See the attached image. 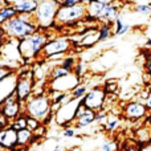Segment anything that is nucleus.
Here are the masks:
<instances>
[{"label":"nucleus","instance_id":"obj_44","mask_svg":"<svg viewBox=\"0 0 151 151\" xmlns=\"http://www.w3.org/2000/svg\"><path fill=\"white\" fill-rule=\"evenodd\" d=\"M146 122L150 125V127H151V113H149V115H147V118H146Z\"/></svg>","mask_w":151,"mask_h":151},{"label":"nucleus","instance_id":"obj_10","mask_svg":"<svg viewBox=\"0 0 151 151\" xmlns=\"http://www.w3.org/2000/svg\"><path fill=\"white\" fill-rule=\"evenodd\" d=\"M121 115H122V118H125V119L135 122V121L146 119L147 115H149V110H147L145 102L129 101V102H126L125 106L122 107Z\"/></svg>","mask_w":151,"mask_h":151},{"label":"nucleus","instance_id":"obj_47","mask_svg":"<svg viewBox=\"0 0 151 151\" xmlns=\"http://www.w3.org/2000/svg\"><path fill=\"white\" fill-rule=\"evenodd\" d=\"M0 151H5V150H4V149H3V147H1V146H0Z\"/></svg>","mask_w":151,"mask_h":151},{"label":"nucleus","instance_id":"obj_30","mask_svg":"<svg viewBox=\"0 0 151 151\" xmlns=\"http://www.w3.org/2000/svg\"><path fill=\"white\" fill-rule=\"evenodd\" d=\"M107 117H109V111H107V110H104V109L99 110V111H97V114H96V122L99 123L101 127H104L105 123H106Z\"/></svg>","mask_w":151,"mask_h":151},{"label":"nucleus","instance_id":"obj_34","mask_svg":"<svg viewBox=\"0 0 151 151\" xmlns=\"http://www.w3.org/2000/svg\"><path fill=\"white\" fill-rule=\"evenodd\" d=\"M12 74H13V70L11 68H8V66H0V83H1L3 81H5Z\"/></svg>","mask_w":151,"mask_h":151},{"label":"nucleus","instance_id":"obj_19","mask_svg":"<svg viewBox=\"0 0 151 151\" xmlns=\"http://www.w3.org/2000/svg\"><path fill=\"white\" fill-rule=\"evenodd\" d=\"M72 72H69L68 69H65L63 65H56V66H52L49 70V76H48V82H52V81H56V80H60V78H64L66 76H69Z\"/></svg>","mask_w":151,"mask_h":151},{"label":"nucleus","instance_id":"obj_29","mask_svg":"<svg viewBox=\"0 0 151 151\" xmlns=\"http://www.w3.org/2000/svg\"><path fill=\"white\" fill-rule=\"evenodd\" d=\"M117 149H118V146L114 141H111V139H106V141L99 146L98 151H117Z\"/></svg>","mask_w":151,"mask_h":151},{"label":"nucleus","instance_id":"obj_9","mask_svg":"<svg viewBox=\"0 0 151 151\" xmlns=\"http://www.w3.org/2000/svg\"><path fill=\"white\" fill-rule=\"evenodd\" d=\"M106 91L104 88L101 86H96V88H91L88 90V93L85 94L82 99H81V104L89 110H93V111H99V110L104 109L105 106V101H106Z\"/></svg>","mask_w":151,"mask_h":151},{"label":"nucleus","instance_id":"obj_39","mask_svg":"<svg viewBox=\"0 0 151 151\" xmlns=\"http://www.w3.org/2000/svg\"><path fill=\"white\" fill-rule=\"evenodd\" d=\"M138 151H151V142H149V143L139 145Z\"/></svg>","mask_w":151,"mask_h":151},{"label":"nucleus","instance_id":"obj_49","mask_svg":"<svg viewBox=\"0 0 151 151\" xmlns=\"http://www.w3.org/2000/svg\"><path fill=\"white\" fill-rule=\"evenodd\" d=\"M58 1H60V0H58Z\"/></svg>","mask_w":151,"mask_h":151},{"label":"nucleus","instance_id":"obj_22","mask_svg":"<svg viewBox=\"0 0 151 151\" xmlns=\"http://www.w3.org/2000/svg\"><path fill=\"white\" fill-rule=\"evenodd\" d=\"M86 5V13H89V15H93L96 16L97 19H98L99 13L102 12V9L105 8V3L99 1V0H94V1H89Z\"/></svg>","mask_w":151,"mask_h":151},{"label":"nucleus","instance_id":"obj_40","mask_svg":"<svg viewBox=\"0 0 151 151\" xmlns=\"http://www.w3.org/2000/svg\"><path fill=\"white\" fill-rule=\"evenodd\" d=\"M4 39H5V33H4V29H3V25L0 24V48L4 44Z\"/></svg>","mask_w":151,"mask_h":151},{"label":"nucleus","instance_id":"obj_6","mask_svg":"<svg viewBox=\"0 0 151 151\" xmlns=\"http://www.w3.org/2000/svg\"><path fill=\"white\" fill-rule=\"evenodd\" d=\"M35 83H36V81H35L33 70H31V69H24V70H21V73H19L17 78H16L13 90H15L16 97H17V99L21 104H25L32 97L33 89H35Z\"/></svg>","mask_w":151,"mask_h":151},{"label":"nucleus","instance_id":"obj_7","mask_svg":"<svg viewBox=\"0 0 151 151\" xmlns=\"http://www.w3.org/2000/svg\"><path fill=\"white\" fill-rule=\"evenodd\" d=\"M80 105H81V99L72 98L66 104H64L63 106H60L55 111L56 123L58 126H61L63 129L72 127V125L76 121V115H77V110Z\"/></svg>","mask_w":151,"mask_h":151},{"label":"nucleus","instance_id":"obj_4","mask_svg":"<svg viewBox=\"0 0 151 151\" xmlns=\"http://www.w3.org/2000/svg\"><path fill=\"white\" fill-rule=\"evenodd\" d=\"M52 111V102L47 94L32 96L24 104V113L28 117H33L39 121H44Z\"/></svg>","mask_w":151,"mask_h":151},{"label":"nucleus","instance_id":"obj_15","mask_svg":"<svg viewBox=\"0 0 151 151\" xmlns=\"http://www.w3.org/2000/svg\"><path fill=\"white\" fill-rule=\"evenodd\" d=\"M96 114H97L96 111L86 109V111L83 113L81 117H78L77 119L74 121L73 127L76 129V130H78V129H85V127L91 126L94 122H96Z\"/></svg>","mask_w":151,"mask_h":151},{"label":"nucleus","instance_id":"obj_36","mask_svg":"<svg viewBox=\"0 0 151 151\" xmlns=\"http://www.w3.org/2000/svg\"><path fill=\"white\" fill-rule=\"evenodd\" d=\"M81 4L78 0H60L61 7H74V5Z\"/></svg>","mask_w":151,"mask_h":151},{"label":"nucleus","instance_id":"obj_5","mask_svg":"<svg viewBox=\"0 0 151 151\" xmlns=\"http://www.w3.org/2000/svg\"><path fill=\"white\" fill-rule=\"evenodd\" d=\"M85 15V4H78L74 7H61L60 5L57 16H56L55 27H74L83 20Z\"/></svg>","mask_w":151,"mask_h":151},{"label":"nucleus","instance_id":"obj_25","mask_svg":"<svg viewBox=\"0 0 151 151\" xmlns=\"http://www.w3.org/2000/svg\"><path fill=\"white\" fill-rule=\"evenodd\" d=\"M133 11L139 15H150L151 13V3H138L134 5Z\"/></svg>","mask_w":151,"mask_h":151},{"label":"nucleus","instance_id":"obj_1","mask_svg":"<svg viewBox=\"0 0 151 151\" xmlns=\"http://www.w3.org/2000/svg\"><path fill=\"white\" fill-rule=\"evenodd\" d=\"M5 37L11 40H24L39 31V25L33 19V15H17L3 24Z\"/></svg>","mask_w":151,"mask_h":151},{"label":"nucleus","instance_id":"obj_42","mask_svg":"<svg viewBox=\"0 0 151 151\" xmlns=\"http://www.w3.org/2000/svg\"><path fill=\"white\" fill-rule=\"evenodd\" d=\"M145 48H146V49H149V50H151V39L146 40V42H145Z\"/></svg>","mask_w":151,"mask_h":151},{"label":"nucleus","instance_id":"obj_45","mask_svg":"<svg viewBox=\"0 0 151 151\" xmlns=\"http://www.w3.org/2000/svg\"><path fill=\"white\" fill-rule=\"evenodd\" d=\"M52 151H64V150H63V149H61V147H60V146H56V147H55V149H53Z\"/></svg>","mask_w":151,"mask_h":151},{"label":"nucleus","instance_id":"obj_17","mask_svg":"<svg viewBox=\"0 0 151 151\" xmlns=\"http://www.w3.org/2000/svg\"><path fill=\"white\" fill-rule=\"evenodd\" d=\"M135 138H137V141L139 142V145L151 142V127L146 121L142 123L141 127L135 130Z\"/></svg>","mask_w":151,"mask_h":151},{"label":"nucleus","instance_id":"obj_21","mask_svg":"<svg viewBox=\"0 0 151 151\" xmlns=\"http://www.w3.org/2000/svg\"><path fill=\"white\" fill-rule=\"evenodd\" d=\"M98 36H99V42H104L106 40H109L110 37L114 36L113 32V25L107 23H99L98 25Z\"/></svg>","mask_w":151,"mask_h":151},{"label":"nucleus","instance_id":"obj_18","mask_svg":"<svg viewBox=\"0 0 151 151\" xmlns=\"http://www.w3.org/2000/svg\"><path fill=\"white\" fill-rule=\"evenodd\" d=\"M15 16H17V11L12 3H7V4L1 5V8H0V24L1 25L7 23L8 20L13 19Z\"/></svg>","mask_w":151,"mask_h":151},{"label":"nucleus","instance_id":"obj_24","mask_svg":"<svg viewBox=\"0 0 151 151\" xmlns=\"http://www.w3.org/2000/svg\"><path fill=\"white\" fill-rule=\"evenodd\" d=\"M89 88L86 83H80L78 86H76L73 90L70 91V96L72 98H76V99H82L85 97V94L88 93Z\"/></svg>","mask_w":151,"mask_h":151},{"label":"nucleus","instance_id":"obj_28","mask_svg":"<svg viewBox=\"0 0 151 151\" xmlns=\"http://www.w3.org/2000/svg\"><path fill=\"white\" fill-rule=\"evenodd\" d=\"M86 72H88V66H86V64H83L82 61H77V64H76V66L73 69V73L81 80V78L86 74Z\"/></svg>","mask_w":151,"mask_h":151},{"label":"nucleus","instance_id":"obj_2","mask_svg":"<svg viewBox=\"0 0 151 151\" xmlns=\"http://www.w3.org/2000/svg\"><path fill=\"white\" fill-rule=\"evenodd\" d=\"M48 41H49L48 31L39 28V31H36L33 35L17 41V52L24 61L31 63L32 60L41 56L42 49Z\"/></svg>","mask_w":151,"mask_h":151},{"label":"nucleus","instance_id":"obj_23","mask_svg":"<svg viewBox=\"0 0 151 151\" xmlns=\"http://www.w3.org/2000/svg\"><path fill=\"white\" fill-rule=\"evenodd\" d=\"M27 117H28V115L23 111L19 117H16L15 119L11 122V127L16 131H20V130H23V129H27Z\"/></svg>","mask_w":151,"mask_h":151},{"label":"nucleus","instance_id":"obj_12","mask_svg":"<svg viewBox=\"0 0 151 151\" xmlns=\"http://www.w3.org/2000/svg\"><path fill=\"white\" fill-rule=\"evenodd\" d=\"M0 146L5 151H12L17 147V131L13 130L11 125L0 129Z\"/></svg>","mask_w":151,"mask_h":151},{"label":"nucleus","instance_id":"obj_16","mask_svg":"<svg viewBox=\"0 0 151 151\" xmlns=\"http://www.w3.org/2000/svg\"><path fill=\"white\" fill-rule=\"evenodd\" d=\"M32 143H33V133L31 130L23 129V130L17 131V147L27 150Z\"/></svg>","mask_w":151,"mask_h":151},{"label":"nucleus","instance_id":"obj_8","mask_svg":"<svg viewBox=\"0 0 151 151\" xmlns=\"http://www.w3.org/2000/svg\"><path fill=\"white\" fill-rule=\"evenodd\" d=\"M73 49V41L68 36H58L55 39H49V41L45 44L42 49V58L50 60L53 56L58 55H68Z\"/></svg>","mask_w":151,"mask_h":151},{"label":"nucleus","instance_id":"obj_48","mask_svg":"<svg viewBox=\"0 0 151 151\" xmlns=\"http://www.w3.org/2000/svg\"><path fill=\"white\" fill-rule=\"evenodd\" d=\"M1 5H3V4H1V1H0V8H1Z\"/></svg>","mask_w":151,"mask_h":151},{"label":"nucleus","instance_id":"obj_31","mask_svg":"<svg viewBox=\"0 0 151 151\" xmlns=\"http://www.w3.org/2000/svg\"><path fill=\"white\" fill-rule=\"evenodd\" d=\"M47 131H48L47 126H44L41 123V126H40V127H37L36 130L33 131V142L41 141V138H44V137L47 135Z\"/></svg>","mask_w":151,"mask_h":151},{"label":"nucleus","instance_id":"obj_37","mask_svg":"<svg viewBox=\"0 0 151 151\" xmlns=\"http://www.w3.org/2000/svg\"><path fill=\"white\" fill-rule=\"evenodd\" d=\"M145 69H146V73L149 74L150 78H151V52L149 53V56H147L146 64H145Z\"/></svg>","mask_w":151,"mask_h":151},{"label":"nucleus","instance_id":"obj_46","mask_svg":"<svg viewBox=\"0 0 151 151\" xmlns=\"http://www.w3.org/2000/svg\"><path fill=\"white\" fill-rule=\"evenodd\" d=\"M78 1H80L81 4H88V3L90 1V0H78Z\"/></svg>","mask_w":151,"mask_h":151},{"label":"nucleus","instance_id":"obj_11","mask_svg":"<svg viewBox=\"0 0 151 151\" xmlns=\"http://www.w3.org/2000/svg\"><path fill=\"white\" fill-rule=\"evenodd\" d=\"M80 83H81L80 78H78L74 73H70L69 76H66V77H64V78L52 81V82H48V88L53 89V90L63 91V93H70L76 86H78Z\"/></svg>","mask_w":151,"mask_h":151},{"label":"nucleus","instance_id":"obj_35","mask_svg":"<svg viewBox=\"0 0 151 151\" xmlns=\"http://www.w3.org/2000/svg\"><path fill=\"white\" fill-rule=\"evenodd\" d=\"M76 134H77V130H76L73 126L68 129H64V131H63L64 138H73V137H76Z\"/></svg>","mask_w":151,"mask_h":151},{"label":"nucleus","instance_id":"obj_13","mask_svg":"<svg viewBox=\"0 0 151 151\" xmlns=\"http://www.w3.org/2000/svg\"><path fill=\"white\" fill-rule=\"evenodd\" d=\"M118 15H119V8H118L117 4H106L105 8L102 9V12L99 13L98 21L114 25V20L117 19Z\"/></svg>","mask_w":151,"mask_h":151},{"label":"nucleus","instance_id":"obj_41","mask_svg":"<svg viewBox=\"0 0 151 151\" xmlns=\"http://www.w3.org/2000/svg\"><path fill=\"white\" fill-rule=\"evenodd\" d=\"M130 28H131V25H130V24H125V27H123V28L121 29V32H119V33H118V36H122V35L127 33V32L130 31Z\"/></svg>","mask_w":151,"mask_h":151},{"label":"nucleus","instance_id":"obj_14","mask_svg":"<svg viewBox=\"0 0 151 151\" xmlns=\"http://www.w3.org/2000/svg\"><path fill=\"white\" fill-rule=\"evenodd\" d=\"M12 4L15 5L17 15H35L39 3L35 0H13Z\"/></svg>","mask_w":151,"mask_h":151},{"label":"nucleus","instance_id":"obj_32","mask_svg":"<svg viewBox=\"0 0 151 151\" xmlns=\"http://www.w3.org/2000/svg\"><path fill=\"white\" fill-rule=\"evenodd\" d=\"M40 126H41V121L36 119V118H33V117H27V129L31 130L32 133H33L37 127H40Z\"/></svg>","mask_w":151,"mask_h":151},{"label":"nucleus","instance_id":"obj_27","mask_svg":"<svg viewBox=\"0 0 151 151\" xmlns=\"http://www.w3.org/2000/svg\"><path fill=\"white\" fill-rule=\"evenodd\" d=\"M76 64H77L76 58L74 57H70V56H65V57H64L63 60L60 61V65H63L64 68L68 69V70L72 72V73H73V69H74Z\"/></svg>","mask_w":151,"mask_h":151},{"label":"nucleus","instance_id":"obj_20","mask_svg":"<svg viewBox=\"0 0 151 151\" xmlns=\"http://www.w3.org/2000/svg\"><path fill=\"white\" fill-rule=\"evenodd\" d=\"M121 115L119 114H113V113H109V117L106 119V123L102 129H104L106 133H113L114 130H117L118 126L121 125Z\"/></svg>","mask_w":151,"mask_h":151},{"label":"nucleus","instance_id":"obj_26","mask_svg":"<svg viewBox=\"0 0 151 151\" xmlns=\"http://www.w3.org/2000/svg\"><path fill=\"white\" fill-rule=\"evenodd\" d=\"M104 89H105V91H106V94H115L118 91V89H119L118 81L117 80H107L106 82H105Z\"/></svg>","mask_w":151,"mask_h":151},{"label":"nucleus","instance_id":"obj_3","mask_svg":"<svg viewBox=\"0 0 151 151\" xmlns=\"http://www.w3.org/2000/svg\"><path fill=\"white\" fill-rule=\"evenodd\" d=\"M60 1L58 0H42L39 3L37 9L33 15V19L40 29L48 31L55 27L56 16H57Z\"/></svg>","mask_w":151,"mask_h":151},{"label":"nucleus","instance_id":"obj_38","mask_svg":"<svg viewBox=\"0 0 151 151\" xmlns=\"http://www.w3.org/2000/svg\"><path fill=\"white\" fill-rule=\"evenodd\" d=\"M145 105H146L149 113H151V86H150V90H149V96H147V98L145 99Z\"/></svg>","mask_w":151,"mask_h":151},{"label":"nucleus","instance_id":"obj_33","mask_svg":"<svg viewBox=\"0 0 151 151\" xmlns=\"http://www.w3.org/2000/svg\"><path fill=\"white\" fill-rule=\"evenodd\" d=\"M125 27V23H123L121 15L117 16V19L114 20V25H113V32H114V36H118V33L121 32V29Z\"/></svg>","mask_w":151,"mask_h":151},{"label":"nucleus","instance_id":"obj_43","mask_svg":"<svg viewBox=\"0 0 151 151\" xmlns=\"http://www.w3.org/2000/svg\"><path fill=\"white\" fill-rule=\"evenodd\" d=\"M99 1H102V3H105V4H114L117 0H99Z\"/></svg>","mask_w":151,"mask_h":151}]
</instances>
